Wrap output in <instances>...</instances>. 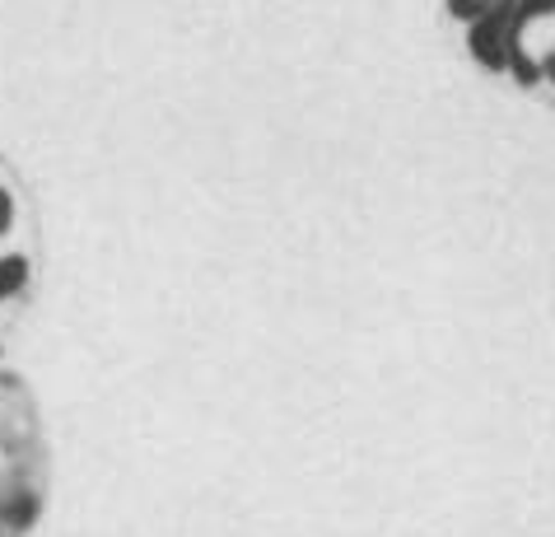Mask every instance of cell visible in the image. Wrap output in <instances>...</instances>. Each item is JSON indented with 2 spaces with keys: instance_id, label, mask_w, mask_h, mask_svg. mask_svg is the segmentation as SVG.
<instances>
[{
  "instance_id": "obj_1",
  "label": "cell",
  "mask_w": 555,
  "mask_h": 537,
  "mask_svg": "<svg viewBox=\"0 0 555 537\" xmlns=\"http://www.w3.org/2000/svg\"><path fill=\"white\" fill-rule=\"evenodd\" d=\"M20 285H24V257H5V263H0V299L14 295Z\"/></svg>"
}]
</instances>
